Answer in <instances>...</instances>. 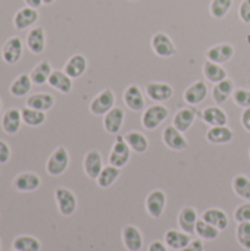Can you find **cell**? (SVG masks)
<instances>
[{"instance_id":"obj_51","label":"cell","mask_w":250,"mask_h":251,"mask_svg":"<svg viewBox=\"0 0 250 251\" xmlns=\"http://www.w3.org/2000/svg\"><path fill=\"white\" fill-rule=\"evenodd\" d=\"M0 112H1V100H0Z\"/></svg>"},{"instance_id":"obj_8","label":"cell","mask_w":250,"mask_h":251,"mask_svg":"<svg viewBox=\"0 0 250 251\" xmlns=\"http://www.w3.org/2000/svg\"><path fill=\"white\" fill-rule=\"evenodd\" d=\"M162 140H164V144L168 149L174 150V151H183V150H186L189 147V143H187L186 137L174 125H169V126H167L164 129Z\"/></svg>"},{"instance_id":"obj_42","label":"cell","mask_w":250,"mask_h":251,"mask_svg":"<svg viewBox=\"0 0 250 251\" xmlns=\"http://www.w3.org/2000/svg\"><path fill=\"white\" fill-rule=\"evenodd\" d=\"M233 100H234V103L237 106H240L243 109H248V107H250V90H246V88L234 90Z\"/></svg>"},{"instance_id":"obj_28","label":"cell","mask_w":250,"mask_h":251,"mask_svg":"<svg viewBox=\"0 0 250 251\" xmlns=\"http://www.w3.org/2000/svg\"><path fill=\"white\" fill-rule=\"evenodd\" d=\"M192 241L190 234L184 232V231H178V229H168L165 232V244L172 249V250H181L186 246H189Z\"/></svg>"},{"instance_id":"obj_29","label":"cell","mask_w":250,"mask_h":251,"mask_svg":"<svg viewBox=\"0 0 250 251\" xmlns=\"http://www.w3.org/2000/svg\"><path fill=\"white\" fill-rule=\"evenodd\" d=\"M124 138H125V141L128 143L130 149H131L134 153H137V154H143V153H146L147 149H149V140H147V137H146L143 132H140V131H130V132H127V134L124 135Z\"/></svg>"},{"instance_id":"obj_45","label":"cell","mask_w":250,"mask_h":251,"mask_svg":"<svg viewBox=\"0 0 250 251\" xmlns=\"http://www.w3.org/2000/svg\"><path fill=\"white\" fill-rule=\"evenodd\" d=\"M9 159H10V147L7 146V143L0 140V165L7 163Z\"/></svg>"},{"instance_id":"obj_31","label":"cell","mask_w":250,"mask_h":251,"mask_svg":"<svg viewBox=\"0 0 250 251\" xmlns=\"http://www.w3.org/2000/svg\"><path fill=\"white\" fill-rule=\"evenodd\" d=\"M27 106L37 110L47 112L55 106V97L49 93H35L27 99Z\"/></svg>"},{"instance_id":"obj_9","label":"cell","mask_w":250,"mask_h":251,"mask_svg":"<svg viewBox=\"0 0 250 251\" xmlns=\"http://www.w3.org/2000/svg\"><path fill=\"white\" fill-rule=\"evenodd\" d=\"M234 46L230 43H220L206 50V59L215 63H227L234 56Z\"/></svg>"},{"instance_id":"obj_44","label":"cell","mask_w":250,"mask_h":251,"mask_svg":"<svg viewBox=\"0 0 250 251\" xmlns=\"http://www.w3.org/2000/svg\"><path fill=\"white\" fill-rule=\"evenodd\" d=\"M239 16L245 24H250V0H243L239 7Z\"/></svg>"},{"instance_id":"obj_26","label":"cell","mask_w":250,"mask_h":251,"mask_svg":"<svg viewBox=\"0 0 250 251\" xmlns=\"http://www.w3.org/2000/svg\"><path fill=\"white\" fill-rule=\"evenodd\" d=\"M49 85L62 94H69L72 91V78L65 71H53L49 78Z\"/></svg>"},{"instance_id":"obj_41","label":"cell","mask_w":250,"mask_h":251,"mask_svg":"<svg viewBox=\"0 0 250 251\" xmlns=\"http://www.w3.org/2000/svg\"><path fill=\"white\" fill-rule=\"evenodd\" d=\"M236 237L239 244L245 249L250 251V222H242L237 226Z\"/></svg>"},{"instance_id":"obj_16","label":"cell","mask_w":250,"mask_h":251,"mask_svg":"<svg viewBox=\"0 0 250 251\" xmlns=\"http://www.w3.org/2000/svg\"><path fill=\"white\" fill-rule=\"evenodd\" d=\"M124 103L128 109H131L133 112H140L144 109V97H143V91L139 85L131 84L125 88L124 91Z\"/></svg>"},{"instance_id":"obj_19","label":"cell","mask_w":250,"mask_h":251,"mask_svg":"<svg viewBox=\"0 0 250 251\" xmlns=\"http://www.w3.org/2000/svg\"><path fill=\"white\" fill-rule=\"evenodd\" d=\"M206 96H208V85L205 81H196L184 91V100L190 106L200 104L206 99Z\"/></svg>"},{"instance_id":"obj_34","label":"cell","mask_w":250,"mask_h":251,"mask_svg":"<svg viewBox=\"0 0 250 251\" xmlns=\"http://www.w3.org/2000/svg\"><path fill=\"white\" fill-rule=\"evenodd\" d=\"M31 87H32V81H31L29 74H21L19 76L13 79L9 91L13 97L19 99V97H25L31 91Z\"/></svg>"},{"instance_id":"obj_12","label":"cell","mask_w":250,"mask_h":251,"mask_svg":"<svg viewBox=\"0 0 250 251\" xmlns=\"http://www.w3.org/2000/svg\"><path fill=\"white\" fill-rule=\"evenodd\" d=\"M22 51H24L22 40L19 37H10V38H7V41L4 43V46L1 49V57L6 63L13 65L21 59Z\"/></svg>"},{"instance_id":"obj_20","label":"cell","mask_w":250,"mask_h":251,"mask_svg":"<svg viewBox=\"0 0 250 251\" xmlns=\"http://www.w3.org/2000/svg\"><path fill=\"white\" fill-rule=\"evenodd\" d=\"M234 138V132L231 128H228L227 125L222 126H211L206 132V140L211 144H217V146H224L231 143Z\"/></svg>"},{"instance_id":"obj_36","label":"cell","mask_w":250,"mask_h":251,"mask_svg":"<svg viewBox=\"0 0 250 251\" xmlns=\"http://www.w3.org/2000/svg\"><path fill=\"white\" fill-rule=\"evenodd\" d=\"M21 115H22V122L28 126H40L46 121V112L28 106L21 110Z\"/></svg>"},{"instance_id":"obj_22","label":"cell","mask_w":250,"mask_h":251,"mask_svg":"<svg viewBox=\"0 0 250 251\" xmlns=\"http://www.w3.org/2000/svg\"><path fill=\"white\" fill-rule=\"evenodd\" d=\"M22 124V115L21 110L16 107H10L4 112L3 118H1V128L6 134H16L21 128Z\"/></svg>"},{"instance_id":"obj_49","label":"cell","mask_w":250,"mask_h":251,"mask_svg":"<svg viewBox=\"0 0 250 251\" xmlns=\"http://www.w3.org/2000/svg\"><path fill=\"white\" fill-rule=\"evenodd\" d=\"M24 1L27 3V6L34 7V9H38L43 4V0H24Z\"/></svg>"},{"instance_id":"obj_43","label":"cell","mask_w":250,"mask_h":251,"mask_svg":"<svg viewBox=\"0 0 250 251\" xmlns=\"http://www.w3.org/2000/svg\"><path fill=\"white\" fill-rule=\"evenodd\" d=\"M234 219L242 224V222H250V201L239 206L234 212Z\"/></svg>"},{"instance_id":"obj_54","label":"cell","mask_w":250,"mask_h":251,"mask_svg":"<svg viewBox=\"0 0 250 251\" xmlns=\"http://www.w3.org/2000/svg\"><path fill=\"white\" fill-rule=\"evenodd\" d=\"M12 251H18V250H12Z\"/></svg>"},{"instance_id":"obj_33","label":"cell","mask_w":250,"mask_h":251,"mask_svg":"<svg viewBox=\"0 0 250 251\" xmlns=\"http://www.w3.org/2000/svg\"><path fill=\"white\" fill-rule=\"evenodd\" d=\"M53 69H52V65L49 60H41L40 63H37L34 66V69L31 71L29 76H31V81L32 84L35 85H44L46 82H49V78L52 75Z\"/></svg>"},{"instance_id":"obj_15","label":"cell","mask_w":250,"mask_h":251,"mask_svg":"<svg viewBox=\"0 0 250 251\" xmlns=\"http://www.w3.org/2000/svg\"><path fill=\"white\" fill-rule=\"evenodd\" d=\"M125 121V112L121 107L111 109L103 118V128L108 134H119Z\"/></svg>"},{"instance_id":"obj_17","label":"cell","mask_w":250,"mask_h":251,"mask_svg":"<svg viewBox=\"0 0 250 251\" xmlns=\"http://www.w3.org/2000/svg\"><path fill=\"white\" fill-rule=\"evenodd\" d=\"M37 21H38V12H37V9L29 7V6L19 9L13 16V25L19 31H24V29L32 26Z\"/></svg>"},{"instance_id":"obj_3","label":"cell","mask_w":250,"mask_h":251,"mask_svg":"<svg viewBox=\"0 0 250 251\" xmlns=\"http://www.w3.org/2000/svg\"><path fill=\"white\" fill-rule=\"evenodd\" d=\"M69 166V153L65 147H57L47 159L46 171L50 176H60Z\"/></svg>"},{"instance_id":"obj_13","label":"cell","mask_w":250,"mask_h":251,"mask_svg":"<svg viewBox=\"0 0 250 251\" xmlns=\"http://www.w3.org/2000/svg\"><path fill=\"white\" fill-rule=\"evenodd\" d=\"M41 185V179L34 172H22L15 176L13 188L19 193H31L35 191Z\"/></svg>"},{"instance_id":"obj_18","label":"cell","mask_w":250,"mask_h":251,"mask_svg":"<svg viewBox=\"0 0 250 251\" xmlns=\"http://www.w3.org/2000/svg\"><path fill=\"white\" fill-rule=\"evenodd\" d=\"M234 90H236L234 81L231 78H225L224 81H220V82H217L214 85V88H212V99H214V101L218 106H221V104H224L233 96Z\"/></svg>"},{"instance_id":"obj_30","label":"cell","mask_w":250,"mask_h":251,"mask_svg":"<svg viewBox=\"0 0 250 251\" xmlns=\"http://www.w3.org/2000/svg\"><path fill=\"white\" fill-rule=\"evenodd\" d=\"M203 75L212 84H217V82L224 81L225 78H228V74H227L225 68L221 63H215V62H211V60H206L203 63Z\"/></svg>"},{"instance_id":"obj_14","label":"cell","mask_w":250,"mask_h":251,"mask_svg":"<svg viewBox=\"0 0 250 251\" xmlns=\"http://www.w3.org/2000/svg\"><path fill=\"white\" fill-rule=\"evenodd\" d=\"M122 243L128 251H140L143 249L144 238L141 231L134 225H127L122 229Z\"/></svg>"},{"instance_id":"obj_10","label":"cell","mask_w":250,"mask_h":251,"mask_svg":"<svg viewBox=\"0 0 250 251\" xmlns=\"http://www.w3.org/2000/svg\"><path fill=\"white\" fill-rule=\"evenodd\" d=\"M146 96L156 103H164L174 96V88L167 82H149L146 85Z\"/></svg>"},{"instance_id":"obj_6","label":"cell","mask_w":250,"mask_h":251,"mask_svg":"<svg viewBox=\"0 0 250 251\" xmlns=\"http://www.w3.org/2000/svg\"><path fill=\"white\" fill-rule=\"evenodd\" d=\"M152 49L159 57H172L177 54V47L171 37L165 32H156L152 37Z\"/></svg>"},{"instance_id":"obj_7","label":"cell","mask_w":250,"mask_h":251,"mask_svg":"<svg viewBox=\"0 0 250 251\" xmlns=\"http://www.w3.org/2000/svg\"><path fill=\"white\" fill-rule=\"evenodd\" d=\"M167 207V194L162 190H153L146 197V212L150 218L159 219Z\"/></svg>"},{"instance_id":"obj_27","label":"cell","mask_w":250,"mask_h":251,"mask_svg":"<svg viewBox=\"0 0 250 251\" xmlns=\"http://www.w3.org/2000/svg\"><path fill=\"white\" fill-rule=\"evenodd\" d=\"M196 121V112L194 109L192 107H184V109H180L175 115H174V119H172V125L181 131V132H186L192 128V125L194 124Z\"/></svg>"},{"instance_id":"obj_48","label":"cell","mask_w":250,"mask_h":251,"mask_svg":"<svg viewBox=\"0 0 250 251\" xmlns=\"http://www.w3.org/2000/svg\"><path fill=\"white\" fill-rule=\"evenodd\" d=\"M167 247H168V246H167L165 243H162V241H153V243L149 246V250L147 251H168Z\"/></svg>"},{"instance_id":"obj_2","label":"cell","mask_w":250,"mask_h":251,"mask_svg":"<svg viewBox=\"0 0 250 251\" xmlns=\"http://www.w3.org/2000/svg\"><path fill=\"white\" fill-rule=\"evenodd\" d=\"M131 149L128 146V143L125 141L124 135H119L116 134V138H115V143L112 146V150H111V154H109V165H113L116 168H124L130 159H131Z\"/></svg>"},{"instance_id":"obj_53","label":"cell","mask_w":250,"mask_h":251,"mask_svg":"<svg viewBox=\"0 0 250 251\" xmlns=\"http://www.w3.org/2000/svg\"><path fill=\"white\" fill-rule=\"evenodd\" d=\"M0 251H1V244H0Z\"/></svg>"},{"instance_id":"obj_32","label":"cell","mask_w":250,"mask_h":251,"mask_svg":"<svg viewBox=\"0 0 250 251\" xmlns=\"http://www.w3.org/2000/svg\"><path fill=\"white\" fill-rule=\"evenodd\" d=\"M202 219L206 221L208 224H211L212 226L218 228L220 231H224L228 226V218H227L225 212L221 209H217V207L205 210L202 215Z\"/></svg>"},{"instance_id":"obj_47","label":"cell","mask_w":250,"mask_h":251,"mask_svg":"<svg viewBox=\"0 0 250 251\" xmlns=\"http://www.w3.org/2000/svg\"><path fill=\"white\" fill-rule=\"evenodd\" d=\"M242 125H243V128L248 131V132H250V107H248V109H245L243 110V113H242Z\"/></svg>"},{"instance_id":"obj_50","label":"cell","mask_w":250,"mask_h":251,"mask_svg":"<svg viewBox=\"0 0 250 251\" xmlns=\"http://www.w3.org/2000/svg\"><path fill=\"white\" fill-rule=\"evenodd\" d=\"M55 0H43V4H52Z\"/></svg>"},{"instance_id":"obj_55","label":"cell","mask_w":250,"mask_h":251,"mask_svg":"<svg viewBox=\"0 0 250 251\" xmlns=\"http://www.w3.org/2000/svg\"><path fill=\"white\" fill-rule=\"evenodd\" d=\"M249 156H250V150H249Z\"/></svg>"},{"instance_id":"obj_39","label":"cell","mask_w":250,"mask_h":251,"mask_svg":"<svg viewBox=\"0 0 250 251\" xmlns=\"http://www.w3.org/2000/svg\"><path fill=\"white\" fill-rule=\"evenodd\" d=\"M220 229L212 226L211 224H208L206 221L200 219L197 221L196 224V234L199 235V238L202 240H208V241H212V240H217L220 237Z\"/></svg>"},{"instance_id":"obj_11","label":"cell","mask_w":250,"mask_h":251,"mask_svg":"<svg viewBox=\"0 0 250 251\" xmlns=\"http://www.w3.org/2000/svg\"><path fill=\"white\" fill-rule=\"evenodd\" d=\"M83 168L85 175L90 179H97V176L100 175L103 166V159L99 150H90L85 156H84V162H83Z\"/></svg>"},{"instance_id":"obj_5","label":"cell","mask_w":250,"mask_h":251,"mask_svg":"<svg viewBox=\"0 0 250 251\" xmlns=\"http://www.w3.org/2000/svg\"><path fill=\"white\" fill-rule=\"evenodd\" d=\"M115 107V93L111 88L102 90L90 103V112L96 116H105Z\"/></svg>"},{"instance_id":"obj_23","label":"cell","mask_w":250,"mask_h":251,"mask_svg":"<svg viewBox=\"0 0 250 251\" xmlns=\"http://www.w3.org/2000/svg\"><path fill=\"white\" fill-rule=\"evenodd\" d=\"M202 119L209 126H222L228 122V115L220 106H208L202 112Z\"/></svg>"},{"instance_id":"obj_21","label":"cell","mask_w":250,"mask_h":251,"mask_svg":"<svg viewBox=\"0 0 250 251\" xmlns=\"http://www.w3.org/2000/svg\"><path fill=\"white\" fill-rule=\"evenodd\" d=\"M27 47L31 53L40 54L46 49V32L41 26H34L27 34Z\"/></svg>"},{"instance_id":"obj_35","label":"cell","mask_w":250,"mask_h":251,"mask_svg":"<svg viewBox=\"0 0 250 251\" xmlns=\"http://www.w3.org/2000/svg\"><path fill=\"white\" fill-rule=\"evenodd\" d=\"M121 176V168H116L113 165H108L102 169L100 175L97 176V185L100 188H109L115 184V181Z\"/></svg>"},{"instance_id":"obj_4","label":"cell","mask_w":250,"mask_h":251,"mask_svg":"<svg viewBox=\"0 0 250 251\" xmlns=\"http://www.w3.org/2000/svg\"><path fill=\"white\" fill-rule=\"evenodd\" d=\"M55 199L57 204V210L62 216H72L77 210L78 201L75 194L65 187H59L55 191Z\"/></svg>"},{"instance_id":"obj_38","label":"cell","mask_w":250,"mask_h":251,"mask_svg":"<svg viewBox=\"0 0 250 251\" xmlns=\"http://www.w3.org/2000/svg\"><path fill=\"white\" fill-rule=\"evenodd\" d=\"M233 190L234 193L243 199L250 201V178L246 175H236L233 179Z\"/></svg>"},{"instance_id":"obj_25","label":"cell","mask_w":250,"mask_h":251,"mask_svg":"<svg viewBox=\"0 0 250 251\" xmlns=\"http://www.w3.org/2000/svg\"><path fill=\"white\" fill-rule=\"evenodd\" d=\"M63 71H65L72 79L80 78V76L87 71V59H85V56L81 54V53L72 54V56L68 59V62L65 63Z\"/></svg>"},{"instance_id":"obj_46","label":"cell","mask_w":250,"mask_h":251,"mask_svg":"<svg viewBox=\"0 0 250 251\" xmlns=\"http://www.w3.org/2000/svg\"><path fill=\"white\" fill-rule=\"evenodd\" d=\"M205 250V246L202 243V238H197V240H192L189 246H186L184 249L178 251H203Z\"/></svg>"},{"instance_id":"obj_52","label":"cell","mask_w":250,"mask_h":251,"mask_svg":"<svg viewBox=\"0 0 250 251\" xmlns=\"http://www.w3.org/2000/svg\"><path fill=\"white\" fill-rule=\"evenodd\" d=\"M130 1H137V0H130Z\"/></svg>"},{"instance_id":"obj_40","label":"cell","mask_w":250,"mask_h":251,"mask_svg":"<svg viewBox=\"0 0 250 251\" xmlns=\"http://www.w3.org/2000/svg\"><path fill=\"white\" fill-rule=\"evenodd\" d=\"M233 7V0H212L209 4L211 15L217 19H222Z\"/></svg>"},{"instance_id":"obj_37","label":"cell","mask_w":250,"mask_h":251,"mask_svg":"<svg viewBox=\"0 0 250 251\" xmlns=\"http://www.w3.org/2000/svg\"><path fill=\"white\" fill-rule=\"evenodd\" d=\"M13 250L18 251H40L41 243L31 235H19L13 240L12 243Z\"/></svg>"},{"instance_id":"obj_24","label":"cell","mask_w":250,"mask_h":251,"mask_svg":"<svg viewBox=\"0 0 250 251\" xmlns=\"http://www.w3.org/2000/svg\"><path fill=\"white\" fill-rule=\"evenodd\" d=\"M197 212L190 207L186 206L180 210L178 213V226L181 228V231L187 232V234H196V224H197Z\"/></svg>"},{"instance_id":"obj_1","label":"cell","mask_w":250,"mask_h":251,"mask_svg":"<svg viewBox=\"0 0 250 251\" xmlns=\"http://www.w3.org/2000/svg\"><path fill=\"white\" fill-rule=\"evenodd\" d=\"M169 115V110L167 106H164L162 103H158V104H153L150 107H147L144 112H143V116H141V125L144 129L147 131H153L156 129Z\"/></svg>"}]
</instances>
